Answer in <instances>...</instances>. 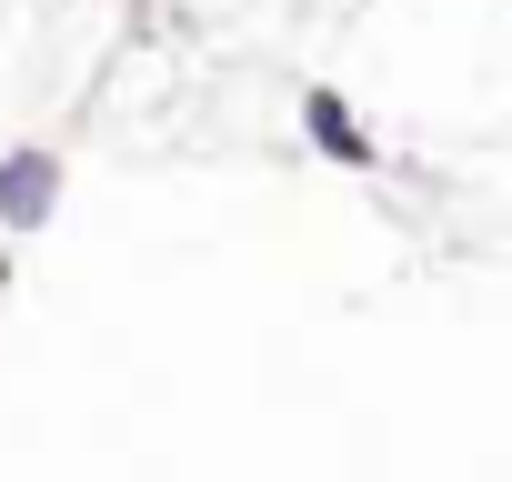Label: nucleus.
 I'll list each match as a JSON object with an SVG mask.
<instances>
[{"mask_svg":"<svg viewBox=\"0 0 512 482\" xmlns=\"http://www.w3.org/2000/svg\"><path fill=\"white\" fill-rule=\"evenodd\" d=\"M61 211V151H11L0 161V241H31Z\"/></svg>","mask_w":512,"mask_h":482,"instance_id":"nucleus-1","label":"nucleus"},{"mask_svg":"<svg viewBox=\"0 0 512 482\" xmlns=\"http://www.w3.org/2000/svg\"><path fill=\"white\" fill-rule=\"evenodd\" d=\"M302 131H312V151H322V161H342V171H372V161H382L342 91H302Z\"/></svg>","mask_w":512,"mask_h":482,"instance_id":"nucleus-2","label":"nucleus"}]
</instances>
